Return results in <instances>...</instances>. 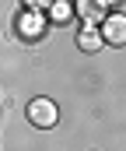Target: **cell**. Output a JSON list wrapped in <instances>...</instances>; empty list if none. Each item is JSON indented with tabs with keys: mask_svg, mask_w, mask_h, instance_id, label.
I'll use <instances>...</instances> for the list:
<instances>
[{
	"mask_svg": "<svg viewBox=\"0 0 126 151\" xmlns=\"http://www.w3.org/2000/svg\"><path fill=\"white\" fill-rule=\"evenodd\" d=\"M56 119H60V109H56L53 99H32L28 102V123L32 127L49 130V127H56Z\"/></svg>",
	"mask_w": 126,
	"mask_h": 151,
	"instance_id": "6da1fadb",
	"label": "cell"
},
{
	"mask_svg": "<svg viewBox=\"0 0 126 151\" xmlns=\"http://www.w3.org/2000/svg\"><path fill=\"white\" fill-rule=\"evenodd\" d=\"M98 32H102V42L105 46H112V49H123L126 46V14H109L102 25H98Z\"/></svg>",
	"mask_w": 126,
	"mask_h": 151,
	"instance_id": "7a4b0ae2",
	"label": "cell"
},
{
	"mask_svg": "<svg viewBox=\"0 0 126 151\" xmlns=\"http://www.w3.org/2000/svg\"><path fill=\"white\" fill-rule=\"evenodd\" d=\"M46 28H49V18H42L35 7H28L25 14H21V21H18V35L28 39V42H39L46 35Z\"/></svg>",
	"mask_w": 126,
	"mask_h": 151,
	"instance_id": "3957f363",
	"label": "cell"
},
{
	"mask_svg": "<svg viewBox=\"0 0 126 151\" xmlns=\"http://www.w3.org/2000/svg\"><path fill=\"white\" fill-rule=\"evenodd\" d=\"M77 14H84L88 28H98V25L109 18V7H105V4H88V0H81V4H77Z\"/></svg>",
	"mask_w": 126,
	"mask_h": 151,
	"instance_id": "277c9868",
	"label": "cell"
},
{
	"mask_svg": "<svg viewBox=\"0 0 126 151\" xmlns=\"http://www.w3.org/2000/svg\"><path fill=\"white\" fill-rule=\"evenodd\" d=\"M77 46H81L84 53H98V49H105L102 32H98V28H88V25H84V28H81V35H77Z\"/></svg>",
	"mask_w": 126,
	"mask_h": 151,
	"instance_id": "5b68a950",
	"label": "cell"
},
{
	"mask_svg": "<svg viewBox=\"0 0 126 151\" xmlns=\"http://www.w3.org/2000/svg\"><path fill=\"white\" fill-rule=\"evenodd\" d=\"M70 18H74V4H67V0H53L49 4V21L53 25H63Z\"/></svg>",
	"mask_w": 126,
	"mask_h": 151,
	"instance_id": "8992f818",
	"label": "cell"
}]
</instances>
